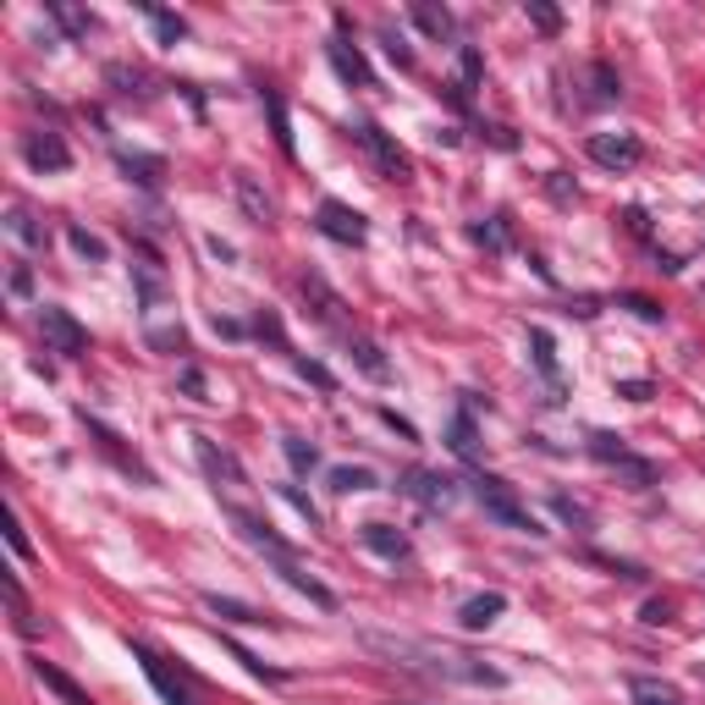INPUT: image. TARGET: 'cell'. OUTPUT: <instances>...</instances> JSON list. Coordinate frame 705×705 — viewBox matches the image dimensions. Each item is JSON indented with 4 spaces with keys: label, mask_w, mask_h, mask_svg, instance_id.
Masks as SVG:
<instances>
[{
    "label": "cell",
    "mask_w": 705,
    "mask_h": 705,
    "mask_svg": "<svg viewBox=\"0 0 705 705\" xmlns=\"http://www.w3.org/2000/svg\"><path fill=\"white\" fill-rule=\"evenodd\" d=\"M7 232H12L17 243H28V248H45V226H39V221H34V215H28L23 205H17V210L7 215Z\"/></svg>",
    "instance_id": "cb8c5ba5"
},
{
    "label": "cell",
    "mask_w": 705,
    "mask_h": 705,
    "mask_svg": "<svg viewBox=\"0 0 705 705\" xmlns=\"http://www.w3.org/2000/svg\"><path fill=\"white\" fill-rule=\"evenodd\" d=\"M232 523H237V535L248 541V546H259L264 557H271V562H282V557H293V546L276 535V529L271 523H264L259 512H248V507H232Z\"/></svg>",
    "instance_id": "ba28073f"
},
{
    "label": "cell",
    "mask_w": 705,
    "mask_h": 705,
    "mask_svg": "<svg viewBox=\"0 0 705 705\" xmlns=\"http://www.w3.org/2000/svg\"><path fill=\"white\" fill-rule=\"evenodd\" d=\"M453 453H458V458H474V419H469V413L453 419Z\"/></svg>",
    "instance_id": "d6a6232c"
},
{
    "label": "cell",
    "mask_w": 705,
    "mask_h": 705,
    "mask_svg": "<svg viewBox=\"0 0 705 705\" xmlns=\"http://www.w3.org/2000/svg\"><path fill=\"white\" fill-rule=\"evenodd\" d=\"M298 370H304V375H309L314 386H325V392L336 386V381H331V370H325V364H314V359H298Z\"/></svg>",
    "instance_id": "ab89813d"
},
{
    "label": "cell",
    "mask_w": 705,
    "mask_h": 705,
    "mask_svg": "<svg viewBox=\"0 0 705 705\" xmlns=\"http://www.w3.org/2000/svg\"><path fill=\"white\" fill-rule=\"evenodd\" d=\"M34 678H39V683H45L61 705H95V700H88V689H77V683H72L61 667H50V661H34Z\"/></svg>",
    "instance_id": "e0dca14e"
},
{
    "label": "cell",
    "mask_w": 705,
    "mask_h": 705,
    "mask_svg": "<svg viewBox=\"0 0 705 705\" xmlns=\"http://www.w3.org/2000/svg\"><path fill=\"white\" fill-rule=\"evenodd\" d=\"M480 72H485V61H480V50L469 45V50H463V83H458V95H463V100H469V88L480 83Z\"/></svg>",
    "instance_id": "836d02e7"
},
{
    "label": "cell",
    "mask_w": 705,
    "mask_h": 705,
    "mask_svg": "<svg viewBox=\"0 0 705 705\" xmlns=\"http://www.w3.org/2000/svg\"><path fill=\"white\" fill-rule=\"evenodd\" d=\"M546 188H552V199H557V205H573V199H579V188H568V183H562V171H552V183H546Z\"/></svg>",
    "instance_id": "60d3db41"
},
{
    "label": "cell",
    "mask_w": 705,
    "mask_h": 705,
    "mask_svg": "<svg viewBox=\"0 0 705 705\" xmlns=\"http://www.w3.org/2000/svg\"><path fill=\"white\" fill-rule=\"evenodd\" d=\"M590 453H595L601 463L629 469V474H634V485H651V480H656V469H651L645 458H634V453L623 447V435H611V430H595V435H590Z\"/></svg>",
    "instance_id": "52a82bcc"
},
{
    "label": "cell",
    "mask_w": 705,
    "mask_h": 705,
    "mask_svg": "<svg viewBox=\"0 0 705 705\" xmlns=\"http://www.w3.org/2000/svg\"><path fill=\"white\" fill-rule=\"evenodd\" d=\"M28 287H34L28 264H23V259H12V298H28Z\"/></svg>",
    "instance_id": "f35d334b"
},
{
    "label": "cell",
    "mask_w": 705,
    "mask_h": 705,
    "mask_svg": "<svg viewBox=\"0 0 705 705\" xmlns=\"http://www.w3.org/2000/svg\"><path fill=\"white\" fill-rule=\"evenodd\" d=\"M331 491H336V496L375 491V474H370V469H352V463H336V469H331Z\"/></svg>",
    "instance_id": "7402d4cb"
},
{
    "label": "cell",
    "mask_w": 705,
    "mask_h": 705,
    "mask_svg": "<svg viewBox=\"0 0 705 705\" xmlns=\"http://www.w3.org/2000/svg\"><path fill=\"white\" fill-rule=\"evenodd\" d=\"M667 617H672L667 601H651V606H645V623H667Z\"/></svg>",
    "instance_id": "bcb514c9"
},
{
    "label": "cell",
    "mask_w": 705,
    "mask_h": 705,
    "mask_svg": "<svg viewBox=\"0 0 705 705\" xmlns=\"http://www.w3.org/2000/svg\"><path fill=\"white\" fill-rule=\"evenodd\" d=\"M183 392H188V397H205V375H199V370H183Z\"/></svg>",
    "instance_id": "f6af8a7d"
},
{
    "label": "cell",
    "mask_w": 705,
    "mask_h": 705,
    "mask_svg": "<svg viewBox=\"0 0 705 705\" xmlns=\"http://www.w3.org/2000/svg\"><path fill=\"white\" fill-rule=\"evenodd\" d=\"M629 694H634V705H683V694L667 683V678H629Z\"/></svg>",
    "instance_id": "d6986e66"
},
{
    "label": "cell",
    "mask_w": 705,
    "mask_h": 705,
    "mask_svg": "<svg viewBox=\"0 0 705 705\" xmlns=\"http://www.w3.org/2000/svg\"><path fill=\"white\" fill-rule=\"evenodd\" d=\"M314 221H320V232H325L331 243H347V248H359V243L370 237V221L352 210V205H342V199H325Z\"/></svg>",
    "instance_id": "8992f818"
},
{
    "label": "cell",
    "mask_w": 705,
    "mask_h": 705,
    "mask_svg": "<svg viewBox=\"0 0 705 705\" xmlns=\"http://www.w3.org/2000/svg\"><path fill=\"white\" fill-rule=\"evenodd\" d=\"M529 347H535V364L546 381H557V352H552V336L546 331H529Z\"/></svg>",
    "instance_id": "f546056e"
},
{
    "label": "cell",
    "mask_w": 705,
    "mask_h": 705,
    "mask_svg": "<svg viewBox=\"0 0 705 705\" xmlns=\"http://www.w3.org/2000/svg\"><path fill=\"white\" fill-rule=\"evenodd\" d=\"M122 171L133 176V183L154 188V183H160V171H165V160H160V154H122Z\"/></svg>",
    "instance_id": "603a6c76"
},
{
    "label": "cell",
    "mask_w": 705,
    "mask_h": 705,
    "mask_svg": "<svg viewBox=\"0 0 705 705\" xmlns=\"http://www.w3.org/2000/svg\"><path fill=\"white\" fill-rule=\"evenodd\" d=\"M617 392H623L629 403H645V397H651V386H645V381H623V386H617Z\"/></svg>",
    "instance_id": "ee69618b"
},
{
    "label": "cell",
    "mask_w": 705,
    "mask_h": 705,
    "mask_svg": "<svg viewBox=\"0 0 705 705\" xmlns=\"http://www.w3.org/2000/svg\"><path fill=\"white\" fill-rule=\"evenodd\" d=\"M66 243H72V253H77V259H95V264L106 259V243H100L95 232H83V226H66Z\"/></svg>",
    "instance_id": "f1b7e54d"
},
{
    "label": "cell",
    "mask_w": 705,
    "mask_h": 705,
    "mask_svg": "<svg viewBox=\"0 0 705 705\" xmlns=\"http://www.w3.org/2000/svg\"><path fill=\"white\" fill-rule=\"evenodd\" d=\"M359 535H364V546H370V552H381L386 562H408V557H413L408 535H403V529H392V523H364Z\"/></svg>",
    "instance_id": "5bb4252c"
},
{
    "label": "cell",
    "mask_w": 705,
    "mask_h": 705,
    "mask_svg": "<svg viewBox=\"0 0 705 705\" xmlns=\"http://www.w3.org/2000/svg\"><path fill=\"white\" fill-rule=\"evenodd\" d=\"M352 144H359V149H370V160L392 176V183H408V176H413V160H408V149H397L375 122H352Z\"/></svg>",
    "instance_id": "7a4b0ae2"
},
{
    "label": "cell",
    "mask_w": 705,
    "mask_h": 705,
    "mask_svg": "<svg viewBox=\"0 0 705 705\" xmlns=\"http://www.w3.org/2000/svg\"><path fill=\"white\" fill-rule=\"evenodd\" d=\"M469 485H474V502H480V507H485L496 523L518 529V535H546V529H541V518L523 507V496H518V491H512L502 474H474Z\"/></svg>",
    "instance_id": "6da1fadb"
},
{
    "label": "cell",
    "mask_w": 705,
    "mask_h": 705,
    "mask_svg": "<svg viewBox=\"0 0 705 705\" xmlns=\"http://www.w3.org/2000/svg\"><path fill=\"white\" fill-rule=\"evenodd\" d=\"M325 55H331V66H336V77H342L347 88H370V83H375V77H370V61H364V50H359V45L331 39V45H325Z\"/></svg>",
    "instance_id": "30bf717a"
},
{
    "label": "cell",
    "mask_w": 705,
    "mask_h": 705,
    "mask_svg": "<svg viewBox=\"0 0 705 705\" xmlns=\"http://www.w3.org/2000/svg\"><path fill=\"white\" fill-rule=\"evenodd\" d=\"M205 606L215 617H226V623H264V611H253L248 601H232V595H205Z\"/></svg>",
    "instance_id": "44dd1931"
},
{
    "label": "cell",
    "mask_w": 705,
    "mask_h": 705,
    "mask_svg": "<svg viewBox=\"0 0 705 705\" xmlns=\"http://www.w3.org/2000/svg\"><path fill=\"white\" fill-rule=\"evenodd\" d=\"M194 453H199V463H205V474H210L215 485H243V463H237L226 447H215L210 435H194Z\"/></svg>",
    "instance_id": "8fae6325"
},
{
    "label": "cell",
    "mask_w": 705,
    "mask_h": 705,
    "mask_svg": "<svg viewBox=\"0 0 705 705\" xmlns=\"http://www.w3.org/2000/svg\"><path fill=\"white\" fill-rule=\"evenodd\" d=\"M138 661H144V672H149V683H154V694H160L165 705H194V700H188V689L165 672V661H160L149 645H138Z\"/></svg>",
    "instance_id": "2e32d148"
},
{
    "label": "cell",
    "mask_w": 705,
    "mask_h": 705,
    "mask_svg": "<svg viewBox=\"0 0 705 705\" xmlns=\"http://www.w3.org/2000/svg\"><path fill=\"white\" fill-rule=\"evenodd\" d=\"M50 17L66 23L72 34H88V28H95V17H83V12H72V7H50Z\"/></svg>",
    "instance_id": "8d00e7d4"
},
{
    "label": "cell",
    "mask_w": 705,
    "mask_h": 705,
    "mask_svg": "<svg viewBox=\"0 0 705 705\" xmlns=\"http://www.w3.org/2000/svg\"><path fill=\"white\" fill-rule=\"evenodd\" d=\"M232 188H237V205H243V215H248L253 226H276V199L264 194L248 171H237V183H232Z\"/></svg>",
    "instance_id": "7c38bea8"
},
{
    "label": "cell",
    "mask_w": 705,
    "mask_h": 705,
    "mask_svg": "<svg viewBox=\"0 0 705 705\" xmlns=\"http://www.w3.org/2000/svg\"><path fill=\"white\" fill-rule=\"evenodd\" d=\"M23 160H28L34 171H66V165H72V149H66L61 133H28V138H23Z\"/></svg>",
    "instance_id": "9c48e42d"
},
{
    "label": "cell",
    "mask_w": 705,
    "mask_h": 705,
    "mask_svg": "<svg viewBox=\"0 0 705 705\" xmlns=\"http://www.w3.org/2000/svg\"><path fill=\"white\" fill-rule=\"evenodd\" d=\"M623 304H629V309H634L640 320H661V309H656L651 298H623Z\"/></svg>",
    "instance_id": "b9f144b4"
},
{
    "label": "cell",
    "mask_w": 705,
    "mask_h": 705,
    "mask_svg": "<svg viewBox=\"0 0 705 705\" xmlns=\"http://www.w3.org/2000/svg\"><path fill=\"white\" fill-rule=\"evenodd\" d=\"M304 293H309V298L320 304V320H331V325H342V298H336V293H331V287H325L320 276H304Z\"/></svg>",
    "instance_id": "d4e9b609"
},
{
    "label": "cell",
    "mask_w": 705,
    "mask_h": 705,
    "mask_svg": "<svg viewBox=\"0 0 705 705\" xmlns=\"http://www.w3.org/2000/svg\"><path fill=\"white\" fill-rule=\"evenodd\" d=\"M502 611H507V595H502V590H485V595H469V601L458 606V623H463L469 634H480V629L496 623Z\"/></svg>",
    "instance_id": "4fadbf2b"
},
{
    "label": "cell",
    "mask_w": 705,
    "mask_h": 705,
    "mask_svg": "<svg viewBox=\"0 0 705 705\" xmlns=\"http://www.w3.org/2000/svg\"><path fill=\"white\" fill-rule=\"evenodd\" d=\"M381 39H386V55H392V61H397V66H403V72H413V50H408V45H403V34H392V28H386V34H381Z\"/></svg>",
    "instance_id": "e575fe53"
},
{
    "label": "cell",
    "mask_w": 705,
    "mask_h": 705,
    "mask_svg": "<svg viewBox=\"0 0 705 705\" xmlns=\"http://www.w3.org/2000/svg\"><path fill=\"white\" fill-rule=\"evenodd\" d=\"M276 568H282V579H287V584H293V590H304V595H309V601H314V606H325V611H331V606H336V595H331V590H325V584H320V579H314V573H304V568H298V557H282V562H276Z\"/></svg>",
    "instance_id": "ac0fdd59"
},
{
    "label": "cell",
    "mask_w": 705,
    "mask_h": 705,
    "mask_svg": "<svg viewBox=\"0 0 705 705\" xmlns=\"http://www.w3.org/2000/svg\"><path fill=\"white\" fill-rule=\"evenodd\" d=\"M352 359H359V370H364L370 381H386V359H381V347H375L370 336H352Z\"/></svg>",
    "instance_id": "484cf974"
},
{
    "label": "cell",
    "mask_w": 705,
    "mask_h": 705,
    "mask_svg": "<svg viewBox=\"0 0 705 705\" xmlns=\"http://www.w3.org/2000/svg\"><path fill=\"white\" fill-rule=\"evenodd\" d=\"M144 17L154 23V34H160V45H176V39H188V23L176 17V12H160V7H144Z\"/></svg>",
    "instance_id": "4316f807"
},
{
    "label": "cell",
    "mask_w": 705,
    "mask_h": 705,
    "mask_svg": "<svg viewBox=\"0 0 705 705\" xmlns=\"http://www.w3.org/2000/svg\"><path fill=\"white\" fill-rule=\"evenodd\" d=\"M474 243H485V248H496V253H502V248H507V215L480 221V226H474Z\"/></svg>",
    "instance_id": "4dcf8cb0"
},
{
    "label": "cell",
    "mask_w": 705,
    "mask_h": 705,
    "mask_svg": "<svg viewBox=\"0 0 705 705\" xmlns=\"http://www.w3.org/2000/svg\"><path fill=\"white\" fill-rule=\"evenodd\" d=\"M106 77L122 88V95H133V88H138V95H144V77L133 72V66H106Z\"/></svg>",
    "instance_id": "d590c367"
},
{
    "label": "cell",
    "mask_w": 705,
    "mask_h": 705,
    "mask_svg": "<svg viewBox=\"0 0 705 705\" xmlns=\"http://www.w3.org/2000/svg\"><path fill=\"white\" fill-rule=\"evenodd\" d=\"M584 149H590V160L606 165V171H629V165L645 160V144H640L634 133H590Z\"/></svg>",
    "instance_id": "5b68a950"
},
{
    "label": "cell",
    "mask_w": 705,
    "mask_h": 705,
    "mask_svg": "<svg viewBox=\"0 0 705 705\" xmlns=\"http://www.w3.org/2000/svg\"><path fill=\"white\" fill-rule=\"evenodd\" d=\"M264 111H271V122H276V144H282V154H293V133H287V106H282V95H276V88H264Z\"/></svg>",
    "instance_id": "83f0119b"
},
{
    "label": "cell",
    "mask_w": 705,
    "mask_h": 705,
    "mask_svg": "<svg viewBox=\"0 0 705 705\" xmlns=\"http://www.w3.org/2000/svg\"><path fill=\"white\" fill-rule=\"evenodd\" d=\"M39 331H45V347L61 352V359H83V352H88V331H83L61 304H45V309H39Z\"/></svg>",
    "instance_id": "3957f363"
},
{
    "label": "cell",
    "mask_w": 705,
    "mask_h": 705,
    "mask_svg": "<svg viewBox=\"0 0 705 705\" xmlns=\"http://www.w3.org/2000/svg\"><path fill=\"white\" fill-rule=\"evenodd\" d=\"M403 496H413L430 512H447L458 502V485L441 474V469H403Z\"/></svg>",
    "instance_id": "277c9868"
},
{
    "label": "cell",
    "mask_w": 705,
    "mask_h": 705,
    "mask_svg": "<svg viewBox=\"0 0 705 705\" xmlns=\"http://www.w3.org/2000/svg\"><path fill=\"white\" fill-rule=\"evenodd\" d=\"M7 541H12V552H17L23 562L34 557V546H28V535H23V518H17V512H12V523H7Z\"/></svg>",
    "instance_id": "74e56055"
},
{
    "label": "cell",
    "mask_w": 705,
    "mask_h": 705,
    "mask_svg": "<svg viewBox=\"0 0 705 705\" xmlns=\"http://www.w3.org/2000/svg\"><path fill=\"white\" fill-rule=\"evenodd\" d=\"M287 502H293V507H298V512H304V518L314 523V502H309V496H304L298 485H287Z\"/></svg>",
    "instance_id": "7bdbcfd3"
},
{
    "label": "cell",
    "mask_w": 705,
    "mask_h": 705,
    "mask_svg": "<svg viewBox=\"0 0 705 705\" xmlns=\"http://www.w3.org/2000/svg\"><path fill=\"white\" fill-rule=\"evenodd\" d=\"M523 12H529V23H535L541 34H557V28H562V12H557V7H546V0H529Z\"/></svg>",
    "instance_id": "1f68e13d"
},
{
    "label": "cell",
    "mask_w": 705,
    "mask_h": 705,
    "mask_svg": "<svg viewBox=\"0 0 705 705\" xmlns=\"http://www.w3.org/2000/svg\"><path fill=\"white\" fill-rule=\"evenodd\" d=\"M282 453H287L293 474H314L320 469V447H314V441H304V435H282Z\"/></svg>",
    "instance_id": "ffe728a7"
},
{
    "label": "cell",
    "mask_w": 705,
    "mask_h": 705,
    "mask_svg": "<svg viewBox=\"0 0 705 705\" xmlns=\"http://www.w3.org/2000/svg\"><path fill=\"white\" fill-rule=\"evenodd\" d=\"M408 17H413V28H419L424 39H435V45H441V39H453V28H458L453 12H447V7H435V0H413Z\"/></svg>",
    "instance_id": "9a60e30c"
}]
</instances>
